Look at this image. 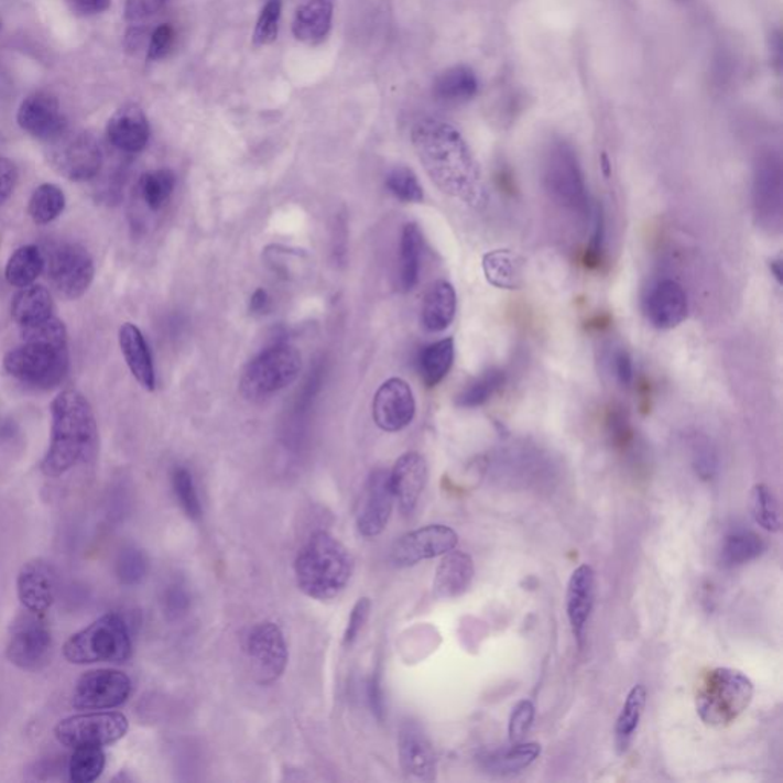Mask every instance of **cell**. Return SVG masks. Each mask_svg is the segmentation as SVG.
I'll return each instance as SVG.
<instances>
[{
	"mask_svg": "<svg viewBox=\"0 0 783 783\" xmlns=\"http://www.w3.org/2000/svg\"><path fill=\"white\" fill-rule=\"evenodd\" d=\"M412 144L435 186L468 206L482 207L487 200L481 168L467 141L446 121L426 118L412 129Z\"/></svg>",
	"mask_w": 783,
	"mask_h": 783,
	"instance_id": "6da1fadb",
	"label": "cell"
},
{
	"mask_svg": "<svg viewBox=\"0 0 783 783\" xmlns=\"http://www.w3.org/2000/svg\"><path fill=\"white\" fill-rule=\"evenodd\" d=\"M51 441L41 463L42 474L61 478L94 458L98 428L93 405L78 391H63L51 404Z\"/></svg>",
	"mask_w": 783,
	"mask_h": 783,
	"instance_id": "7a4b0ae2",
	"label": "cell"
},
{
	"mask_svg": "<svg viewBox=\"0 0 783 783\" xmlns=\"http://www.w3.org/2000/svg\"><path fill=\"white\" fill-rule=\"evenodd\" d=\"M301 591L314 600H333L352 577L354 558L348 548L326 531H317L302 546L296 558Z\"/></svg>",
	"mask_w": 783,
	"mask_h": 783,
	"instance_id": "3957f363",
	"label": "cell"
},
{
	"mask_svg": "<svg viewBox=\"0 0 783 783\" xmlns=\"http://www.w3.org/2000/svg\"><path fill=\"white\" fill-rule=\"evenodd\" d=\"M754 686L749 676L729 667L708 671L696 688V714L714 729L736 721L753 702Z\"/></svg>",
	"mask_w": 783,
	"mask_h": 783,
	"instance_id": "277c9868",
	"label": "cell"
},
{
	"mask_svg": "<svg viewBox=\"0 0 783 783\" xmlns=\"http://www.w3.org/2000/svg\"><path fill=\"white\" fill-rule=\"evenodd\" d=\"M70 664L126 663L132 656V637L123 617L108 612L81 629L63 646Z\"/></svg>",
	"mask_w": 783,
	"mask_h": 783,
	"instance_id": "5b68a950",
	"label": "cell"
},
{
	"mask_svg": "<svg viewBox=\"0 0 783 783\" xmlns=\"http://www.w3.org/2000/svg\"><path fill=\"white\" fill-rule=\"evenodd\" d=\"M302 369L297 348L278 344L263 349L243 369L239 391L247 400L269 399L296 381Z\"/></svg>",
	"mask_w": 783,
	"mask_h": 783,
	"instance_id": "8992f818",
	"label": "cell"
},
{
	"mask_svg": "<svg viewBox=\"0 0 783 783\" xmlns=\"http://www.w3.org/2000/svg\"><path fill=\"white\" fill-rule=\"evenodd\" d=\"M543 183L551 198L585 218L591 214L588 187L576 152L570 145L558 141L551 145L543 167Z\"/></svg>",
	"mask_w": 783,
	"mask_h": 783,
	"instance_id": "52a82bcc",
	"label": "cell"
},
{
	"mask_svg": "<svg viewBox=\"0 0 783 783\" xmlns=\"http://www.w3.org/2000/svg\"><path fill=\"white\" fill-rule=\"evenodd\" d=\"M3 369L23 384L50 391L61 384L68 373V349L23 344L7 354Z\"/></svg>",
	"mask_w": 783,
	"mask_h": 783,
	"instance_id": "ba28073f",
	"label": "cell"
},
{
	"mask_svg": "<svg viewBox=\"0 0 783 783\" xmlns=\"http://www.w3.org/2000/svg\"><path fill=\"white\" fill-rule=\"evenodd\" d=\"M53 652V633L41 612L23 611L10 626L7 656L21 671L39 672L48 666Z\"/></svg>",
	"mask_w": 783,
	"mask_h": 783,
	"instance_id": "9c48e42d",
	"label": "cell"
},
{
	"mask_svg": "<svg viewBox=\"0 0 783 783\" xmlns=\"http://www.w3.org/2000/svg\"><path fill=\"white\" fill-rule=\"evenodd\" d=\"M129 730L128 718L120 711H93L62 719L55 726L54 735L62 746L77 747L112 746L123 739Z\"/></svg>",
	"mask_w": 783,
	"mask_h": 783,
	"instance_id": "30bf717a",
	"label": "cell"
},
{
	"mask_svg": "<svg viewBox=\"0 0 783 783\" xmlns=\"http://www.w3.org/2000/svg\"><path fill=\"white\" fill-rule=\"evenodd\" d=\"M50 163L66 180L83 183L96 178L104 165V153L90 133L66 129L50 141Z\"/></svg>",
	"mask_w": 783,
	"mask_h": 783,
	"instance_id": "8fae6325",
	"label": "cell"
},
{
	"mask_svg": "<svg viewBox=\"0 0 783 783\" xmlns=\"http://www.w3.org/2000/svg\"><path fill=\"white\" fill-rule=\"evenodd\" d=\"M753 210L758 226L763 230L782 227V163L776 152L766 151L758 156L753 176Z\"/></svg>",
	"mask_w": 783,
	"mask_h": 783,
	"instance_id": "7c38bea8",
	"label": "cell"
},
{
	"mask_svg": "<svg viewBox=\"0 0 783 783\" xmlns=\"http://www.w3.org/2000/svg\"><path fill=\"white\" fill-rule=\"evenodd\" d=\"M50 281L63 297L76 301L89 290L96 274L93 255L78 243H62L50 255Z\"/></svg>",
	"mask_w": 783,
	"mask_h": 783,
	"instance_id": "4fadbf2b",
	"label": "cell"
},
{
	"mask_svg": "<svg viewBox=\"0 0 783 783\" xmlns=\"http://www.w3.org/2000/svg\"><path fill=\"white\" fill-rule=\"evenodd\" d=\"M132 694V681L116 668L86 672L74 688L73 707L77 710H110L123 706Z\"/></svg>",
	"mask_w": 783,
	"mask_h": 783,
	"instance_id": "5bb4252c",
	"label": "cell"
},
{
	"mask_svg": "<svg viewBox=\"0 0 783 783\" xmlns=\"http://www.w3.org/2000/svg\"><path fill=\"white\" fill-rule=\"evenodd\" d=\"M247 655L259 684H273L289 664L285 637L273 621L255 624L247 637Z\"/></svg>",
	"mask_w": 783,
	"mask_h": 783,
	"instance_id": "9a60e30c",
	"label": "cell"
},
{
	"mask_svg": "<svg viewBox=\"0 0 783 783\" xmlns=\"http://www.w3.org/2000/svg\"><path fill=\"white\" fill-rule=\"evenodd\" d=\"M458 534L450 526L427 525L423 529L404 534L393 545L392 562L399 568L418 565L420 562L431 561L450 553L458 545Z\"/></svg>",
	"mask_w": 783,
	"mask_h": 783,
	"instance_id": "2e32d148",
	"label": "cell"
},
{
	"mask_svg": "<svg viewBox=\"0 0 783 783\" xmlns=\"http://www.w3.org/2000/svg\"><path fill=\"white\" fill-rule=\"evenodd\" d=\"M415 396L403 379L384 381L373 396L372 416L381 431H403L415 418Z\"/></svg>",
	"mask_w": 783,
	"mask_h": 783,
	"instance_id": "e0dca14e",
	"label": "cell"
},
{
	"mask_svg": "<svg viewBox=\"0 0 783 783\" xmlns=\"http://www.w3.org/2000/svg\"><path fill=\"white\" fill-rule=\"evenodd\" d=\"M393 502L395 498H393L391 474L385 470L373 471L366 483L357 514V529L361 536L377 537L383 533L391 519Z\"/></svg>",
	"mask_w": 783,
	"mask_h": 783,
	"instance_id": "ac0fdd59",
	"label": "cell"
},
{
	"mask_svg": "<svg viewBox=\"0 0 783 783\" xmlns=\"http://www.w3.org/2000/svg\"><path fill=\"white\" fill-rule=\"evenodd\" d=\"M18 123L23 131L46 143L68 129L61 104L50 93H35L25 98L19 108Z\"/></svg>",
	"mask_w": 783,
	"mask_h": 783,
	"instance_id": "d6986e66",
	"label": "cell"
},
{
	"mask_svg": "<svg viewBox=\"0 0 783 783\" xmlns=\"http://www.w3.org/2000/svg\"><path fill=\"white\" fill-rule=\"evenodd\" d=\"M15 586L23 608L45 613L57 596V573L45 558H33L19 570Z\"/></svg>",
	"mask_w": 783,
	"mask_h": 783,
	"instance_id": "ffe728a7",
	"label": "cell"
},
{
	"mask_svg": "<svg viewBox=\"0 0 783 783\" xmlns=\"http://www.w3.org/2000/svg\"><path fill=\"white\" fill-rule=\"evenodd\" d=\"M596 570L588 564L578 566L570 574L568 589H566V613L573 631L574 639L581 644L584 641L586 626L596 603Z\"/></svg>",
	"mask_w": 783,
	"mask_h": 783,
	"instance_id": "44dd1931",
	"label": "cell"
},
{
	"mask_svg": "<svg viewBox=\"0 0 783 783\" xmlns=\"http://www.w3.org/2000/svg\"><path fill=\"white\" fill-rule=\"evenodd\" d=\"M646 316L653 328H678L688 316L686 291L672 279L656 283L646 298Z\"/></svg>",
	"mask_w": 783,
	"mask_h": 783,
	"instance_id": "7402d4cb",
	"label": "cell"
},
{
	"mask_svg": "<svg viewBox=\"0 0 783 783\" xmlns=\"http://www.w3.org/2000/svg\"><path fill=\"white\" fill-rule=\"evenodd\" d=\"M427 476L426 459L416 452H407L396 460L391 471V486L401 513L412 514L416 509L426 487Z\"/></svg>",
	"mask_w": 783,
	"mask_h": 783,
	"instance_id": "603a6c76",
	"label": "cell"
},
{
	"mask_svg": "<svg viewBox=\"0 0 783 783\" xmlns=\"http://www.w3.org/2000/svg\"><path fill=\"white\" fill-rule=\"evenodd\" d=\"M401 766L409 776L433 781L436 773V757L431 741L416 724L401 727L399 739Z\"/></svg>",
	"mask_w": 783,
	"mask_h": 783,
	"instance_id": "cb8c5ba5",
	"label": "cell"
},
{
	"mask_svg": "<svg viewBox=\"0 0 783 783\" xmlns=\"http://www.w3.org/2000/svg\"><path fill=\"white\" fill-rule=\"evenodd\" d=\"M108 138L120 151L128 153L143 151L151 138V124L143 109L137 105H126L118 109L109 120Z\"/></svg>",
	"mask_w": 783,
	"mask_h": 783,
	"instance_id": "d4e9b609",
	"label": "cell"
},
{
	"mask_svg": "<svg viewBox=\"0 0 783 783\" xmlns=\"http://www.w3.org/2000/svg\"><path fill=\"white\" fill-rule=\"evenodd\" d=\"M475 577L474 558L464 551L452 550L444 554L436 569L433 592L441 600H452L468 591Z\"/></svg>",
	"mask_w": 783,
	"mask_h": 783,
	"instance_id": "484cf974",
	"label": "cell"
},
{
	"mask_svg": "<svg viewBox=\"0 0 783 783\" xmlns=\"http://www.w3.org/2000/svg\"><path fill=\"white\" fill-rule=\"evenodd\" d=\"M118 340L132 376L145 391H153L156 385L155 366L143 333L133 324H124L118 333Z\"/></svg>",
	"mask_w": 783,
	"mask_h": 783,
	"instance_id": "4316f807",
	"label": "cell"
},
{
	"mask_svg": "<svg viewBox=\"0 0 783 783\" xmlns=\"http://www.w3.org/2000/svg\"><path fill=\"white\" fill-rule=\"evenodd\" d=\"M456 298L455 286L447 281H436L428 289L423 303V320L424 328L428 333H443L448 326L454 324L456 316Z\"/></svg>",
	"mask_w": 783,
	"mask_h": 783,
	"instance_id": "83f0119b",
	"label": "cell"
},
{
	"mask_svg": "<svg viewBox=\"0 0 783 783\" xmlns=\"http://www.w3.org/2000/svg\"><path fill=\"white\" fill-rule=\"evenodd\" d=\"M334 7L330 0H308L298 8L293 22V33L297 41L318 43L329 34L333 25Z\"/></svg>",
	"mask_w": 783,
	"mask_h": 783,
	"instance_id": "f1b7e54d",
	"label": "cell"
},
{
	"mask_svg": "<svg viewBox=\"0 0 783 783\" xmlns=\"http://www.w3.org/2000/svg\"><path fill=\"white\" fill-rule=\"evenodd\" d=\"M482 270L487 282L499 290H521L523 278V261L511 250L488 251L482 258Z\"/></svg>",
	"mask_w": 783,
	"mask_h": 783,
	"instance_id": "f546056e",
	"label": "cell"
},
{
	"mask_svg": "<svg viewBox=\"0 0 783 783\" xmlns=\"http://www.w3.org/2000/svg\"><path fill=\"white\" fill-rule=\"evenodd\" d=\"M54 302L45 286L30 285L21 289L11 303V317L25 328L54 316Z\"/></svg>",
	"mask_w": 783,
	"mask_h": 783,
	"instance_id": "4dcf8cb0",
	"label": "cell"
},
{
	"mask_svg": "<svg viewBox=\"0 0 783 783\" xmlns=\"http://www.w3.org/2000/svg\"><path fill=\"white\" fill-rule=\"evenodd\" d=\"M541 746L536 742H514L509 749L496 750L482 759L487 773L510 776L529 769L541 757Z\"/></svg>",
	"mask_w": 783,
	"mask_h": 783,
	"instance_id": "1f68e13d",
	"label": "cell"
},
{
	"mask_svg": "<svg viewBox=\"0 0 783 783\" xmlns=\"http://www.w3.org/2000/svg\"><path fill=\"white\" fill-rule=\"evenodd\" d=\"M423 233L416 224L403 228L400 243L399 289L409 293L418 285L421 258H423Z\"/></svg>",
	"mask_w": 783,
	"mask_h": 783,
	"instance_id": "d6a6232c",
	"label": "cell"
},
{
	"mask_svg": "<svg viewBox=\"0 0 783 783\" xmlns=\"http://www.w3.org/2000/svg\"><path fill=\"white\" fill-rule=\"evenodd\" d=\"M479 81L475 70L468 66L458 65L444 70L433 85V94L446 104H464L478 94Z\"/></svg>",
	"mask_w": 783,
	"mask_h": 783,
	"instance_id": "836d02e7",
	"label": "cell"
},
{
	"mask_svg": "<svg viewBox=\"0 0 783 783\" xmlns=\"http://www.w3.org/2000/svg\"><path fill=\"white\" fill-rule=\"evenodd\" d=\"M455 361V340L443 338L428 345L420 354L418 366L421 380L427 388H436L448 376Z\"/></svg>",
	"mask_w": 783,
	"mask_h": 783,
	"instance_id": "e575fe53",
	"label": "cell"
},
{
	"mask_svg": "<svg viewBox=\"0 0 783 783\" xmlns=\"http://www.w3.org/2000/svg\"><path fill=\"white\" fill-rule=\"evenodd\" d=\"M646 703V687L643 684H637L629 692L616 724V747L620 754H624L631 747L637 730H639L641 716L644 714Z\"/></svg>",
	"mask_w": 783,
	"mask_h": 783,
	"instance_id": "d590c367",
	"label": "cell"
},
{
	"mask_svg": "<svg viewBox=\"0 0 783 783\" xmlns=\"http://www.w3.org/2000/svg\"><path fill=\"white\" fill-rule=\"evenodd\" d=\"M45 270V258L41 248L25 246L18 248L7 263L6 278L14 289H25L37 281Z\"/></svg>",
	"mask_w": 783,
	"mask_h": 783,
	"instance_id": "8d00e7d4",
	"label": "cell"
},
{
	"mask_svg": "<svg viewBox=\"0 0 783 783\" xmlns=\"http://www.w3.org/2000/svg\"><path fill=\"white\" fill-rule=\"evenodd\" d=\"M65 206L66 196L62 188L46 183L35 188L28 204V214L37 226H46L63 214Z\"/></svg>",
	"mask_w": 783,
	"mask_h": 783,
	"instance_id": "74e56055",
	"label": "cell"
},
{
	"mask_svg": "<svg viewBox=\"0 0 783 783\" xmlns=\"http://www.w3.org/2000/svg\"><path fill=\"white\" fill-rule=\"evenodd\" d=\"M765 550L762 539L751 531H736L724 541L721 562L726 566L749 564Z\"/></svg>",
	"mask_w": 783,
	"mask_h": 783,
	"instance_id": "f35d334b",
	"label": "cell"
},
{
	"mask_svg": "<svg viewBox=\"0 0 783 783\" xmlns=\"http://www.w3.org/2000/svg\"><path fill=\"white\" fill-rule=\"evenodd\" d=\"M503 384H505V372L496 368L488 369L459 392L456 396V405L463 409L481 407Z\"/></svg>",
	"mask_w": 783,
	"mask_h": 783,
	"instance_id": "ab89813d",
	"label": "cell"
},
{
	"mask_svg": "<svg viewBox=\"0 0 783 783\" xmlns=\"http://www.w3.org/2000/svg\"><path fill=\"white\" fill-rule=\"evenodd\" d=\"M175 173L168 168L145 172L140 178V195L145 206L152 211H159L168 203L175 191Z\"/></svg>",
	"mask_w": 783,
	"mask_h": 783,
	"instance_id": "60d3db41",
	"label": "cell"
},
{
	"mask_svg": "<svg viewBox=\"0 0 783 783\" xmlns=\"http://www.w3.org/2000/svg\"><path fill=\"white\" fill-rule=\"evenodd\" d=\"M106 766V757L101 747H77L68 763L69 781L93 783L101 776Z\"/></svg>",
	"mask_w": 783,
	"mask_h": 783,
	"instance_id": "b9f144b4",
	"label": "cell"
},
{
	"mask_svg": "<svg viewBox=\"0 0 783 783\" xmlns=\"http://www.w3.org/2000/svg\"><path fill=\"white\" fill-rule=\"evenodd\" d=\"M750 511L761 529L777 533L781 531V510L776 496L765 483H758L750 493Z\"/></svg>",
	"mask_w": 783,
	"mask_h": 783,
	"instance_id": "7bdbcfd3",
	"label": "cell"
},
{
	"mask_svg": "<svg viewBox=\"0 0 783 783\" xmlns=\"http://www.w3.org/2000/svg\"><path fill=\"white\" fill-rule=\"evenodd\" d=\"M23 344L50 346V348L68 349V333L57 317H50L41 324L21 328Z\"/></svg>",
	"mask_w": 783,
	"mask_h": 783,
	"instance_id": "ee69618b",
	"label": "cell"
},
{
	"mask_svg": "<svg viewBox=\"0 0 783 783\" xmlns=\"http://www.w3.org/2000/svg\"><path fill=\"white\" fill-rule=\"evenodd\" d=\"M149 573V561L144 551L128 546L118 554L116 574L118 580L124 586H137L144 580Z\"/></svg>",
	"mask_w": 783,
	"mask_h": 783,
	"instance_id": "f6af8a7d",
	"label": "cell"
},
{
	"mask_svg": "<svg viewBox=\"0 0 783 783\" xmlns=\"http://www.w3.org/2000/svg\"><path fill=\"white\" fill-rule=\"evenodd\" d=\"M385 186H388L389 192H391L395 198L404 200V203H423V186H421L418 176L415 175L412 168L404 167V165L392 168V171L389 172L388 178H385Z\"/></svg>",
	"mask_w": 783,
	"mask_h": 783,
	"instance_id": "bcb514c9",
	"label": "cell"
},
{
	"mask_svg": "<svg viewBox=\"0 0 783 783\" xmlns=\"http://www.w3.org/2000/svg\"><path fill=\"white\" fill-rule=\"evenodd\" d=\"M172 486L184 513L193 521H199L203 515V507H200L198 491H196L191 471L184 467L175 468L172 475Z\"/></svg>",
	"mask_w": 783,
	"mask_h": 783,
	"instance_id": "7dc6e473",
	"label": "cell"
},
{
	"mask_svg": "<svg viewBox=\"0 0 783 783\" xmlns=\"http://www.w3.org/2000/svg\"><path fill=\"white\" fill-rule=\"evenodd\" d=\"M282 2L281 0H267L253 35L254 45L265 46L278 39L279 23H281Z\"/></svg>",
	"mask_w": 783,
	"mask_h": 783,
	"instance_id": "c3c4849f",
	"label": "cell"
},
{
	"mask_svg": "<svg viewBox=\"0 0 783 783\" xmlns=\"http://www.w3.org/2000/svg\"><path fill=\"white\" fill-rule=\"evenodd\" d=\"M605 238H606V224L603 208L600 204H597L594 208V230L591 235V241H589L588 247L585 248L584 262L585 269L597 270L598 267L603 262V250H605Z\"/></svg>",
	"mask_w": 783,
	"mask_h": 783,
	"instance_id": "681fc988",
	"label": "cell"
},
{
	"mask_svg": "<svg viewBox=\"0 0 783 783\" xmlns=\"http://www.w3.org/2000/svg\"><path fill=\"white\" fill-rule=\"evenodd\" d=\"M534 718H536V707L530 699H522L513 707L509 721V738L510 742H522L526 733L533 727Z\"/></svg>",
	"mask_w": 783,
	"mask_h": 783,
	"instance_id": "f907efd6",
	"label": "cell"
},
{
	"mask_svg": "<svg viewBox=\"0 0 783 783\" xmlns=\"http://www.w3.org/2000/svg\"><path fill=\"white\" fill-rule=\"evenodd\" d=\"M371 598H358L357 603L354 605L351 617H349L348 626L345 629L344 644L346 648H351L360 637L366 623H368L369 616H371Z\"/></svg>",
	"mask_w": 783,
	"mask_h": 783,
	"instance_id": "816d5d0a",
	"label": "cell"
},
{
	"mask_svg": "<svg viewBox=\"0 0 783 783\" xmlns=\"http://www.w3.org/2000/svg\"><path fill=\"white\" fill-rule=\"evenodd\" d=\"M191 594L181 584L167 586L163 596V608L165 616L171 620L181 619L186 616L191 608Z\"/></svg>",
	"mask_w": 783,
	"mask_h": 783,
	"instance_id": "f5cc1de1",
	"label": "cell"
},
{
	"mask_svg": "<svg viewBox=\"0 0 783 783\" xmlns=\"http://www.w3.org/2000/svg\"><path fill=\"white\" fill-rule=\"evenodd\" d=\"M173 42H175V30L167 23L153 31L151 43H149V61H160L171 53Z\"/></svg>",
	"mask_w": 783,
	"mask_h": 783,
	"instance_id": "db71d44e",
	"label": "cell"
},
{
	"mask_svg": "<svg viewBox=\"0 0 783 783\" xmlns=\"http://www.w3.org/2000/svg\"><path fill=\"white\" fill-rule=\"evenodd\" d=\"M165 0H128L126 2V19L131 22L145 21L159 13Z\"/></svg>",
	"mask_w": 783,
	"mask_h": 783,
	"instance_id": "11a10c76",
	"label": "cell"
},
{
	"mask_svg": "<svg viewBox=\"0 0 783 783\" xmlns=\"http://www.w3.org/2000/svg\"><path fill=\"white\" fill-rule=\"evenodd\" d=\"M368 698L369 706L372 708V714L379 721L384 719V694H383V681H381L380 671L373 672L371 679L368 684Z\"/></svg>",
	"mask_w": 783,
	"mask_h": 783,
	"instance_id": "9f6ffc18",
	"label": "cell"
},
{
	"mask_svg": "<svg viewBox=\"0 0 783 783\" xmlns=\"http://www.w3.org/2000/svg\"><path fill=\"white\" fill-rule=\"evenodd\" d=\"M18 176V167L13 161L0 159V206L13 195Z\"/></svg>",
	"mask_w": 783,
	"mask_h": 783,
	"instance_id": "6f0895ef",
	"label": "cell"
},
{
	"mask_svg": "<svg viewBox=\"0 0 783 783\" xmlns=\"http://www.w3.org/2000/svg\"><path fill=\"white\" fill-rule=\"evenodd\" d=\"M695 468L704 478H710L716 470V455L707 441L695 446Z\"/></svg>",
	"mask_w": 783,
	"mask_h": 783,
	"instance_id": "680465c9",
	"label": "cell"
},
{
	"mask_svg": "<svg viewBox=\"0 0 783 783\" xmlns=\"http://www.w3.org/2000/svg\"><path fill=\"white\" fill-rule=\"evenodd\" d=\"M613 363H616L617 379H619L620 383L626 385V388H629V385L633 383V377H635L632 357L629 356V352L624 351V349H620V351L616 354V357H613Z\"/></svg>",
	"mask_w": 783,
	"mask_h": 783,
	"instance_id": "91938a15",
	"label": "cell"
},
{
	"mask_svg": "<svg viewBox=\"0 0 783 783\" xmlns=\"http://www.w3.org/2000/svg\"><path fill=\"white\" fill-rule=\"evenodd\" d=\"M68 6L77 13L93 15L108 10L110 0H66Z\"/></svg>",
	"mask_w": 783,
	"mask_h": 783,
	"instance_id": "94428289",
	"label": "cell"
},
{
	"mask_svg": "<svg viewBox=\"0 0 783 783\" xmlns=\"http://www.w3.org/2000/svg\"><path fill=\"white\" fill-rule=\"evenodd\" d=\"M270 309V296L263 289L254 291L250 298V311L253 314H265Z\"/></svg>",
	"mask_w": 783,
	"mask_h": 783,
	"instance_id": "6125c7cd",
	"label": "cell"
},
{
	"mask_svg": "<svg viewBox=\"0 0 783 783\" xmlns=\"http://www.w3.org/2000/svg\"><path fill=\"white\" fill-rule=\"evenodd\" d=\"M770 270L771 273H773L774 278H776L777 283H781L782 285V261L781 259H776V261H771L770 262Z\"/></svg>",
	"mask_w": 783,
	"mask_h": 783,
	"instance_id": "be15d7a7",
	"label": "cell"
},
{
	"mask_svg": "<svg viewBox=\"0 0 783 783\" xmlns=\"http://www.w3.org/2000/svg\"><path fill=\"white\" fill-rule=\"evenodd\" d=\"M601 164H603V165H601V167H603V173H605L606 178H609V176H611V167H609L608 156L603 155V160H601Z\"/></svg>",
	"mask_w": 783,
	"mask_h": 783,
	"instance_id": "e7e4bbea",
	"label": "cell"
},
{
	"mask_svg": "<svg viewBox=\"0 0 783 783\" xmlns=\"http://www.w3.org/2000/svg\"><path fill=\"white\" fill-rule=\"evenodd\" d=\"M0 28H2V22H0Z\"/></svg>",
	"mask_w": 783,
	"mask_h": 783,
	"instance_id": "03108f58",
	"label": "cell"
}]
</instances>
